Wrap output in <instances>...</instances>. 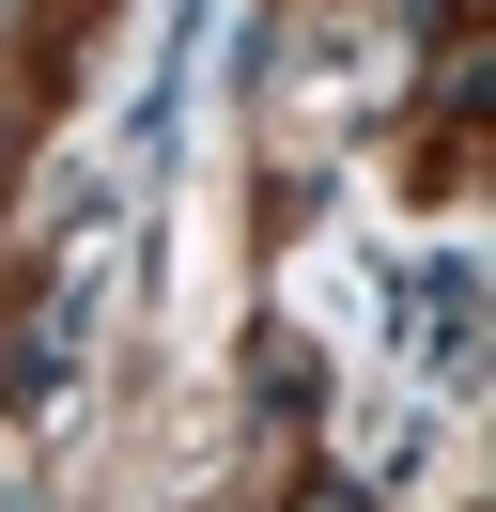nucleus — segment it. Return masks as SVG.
<instances>
[{
  "mask_svg": "<svg viewBox=\"0 0 496 512\" xmlns=\"http://www.w3.org/2000/svg\"><path fill=\"white\" fill-rule=\"evenodd\" d=\"M0 16H16V0H0Z\"/></svg>",
  "mask_w": 496,
  "mask_h": 512,
  "instance_id": "f03ea898",
  "label": "nucleus"
},
{
  "mask_svg": "<svg viewBox=\"0 0 496 512\" xmlns=\"http://www.w3.org/2000/svg\"><path fill=\"white\" fill-rule=\"evenodd\" d=\"M372 373H419L434 404L481 373V249H450V233L372 249Z\"/></svg>",
  "mask_w": 496,
  "mask_h": 512,
  "instance_id": "f257e3e1",
  "label": "nucleus"
}]
</instances>
